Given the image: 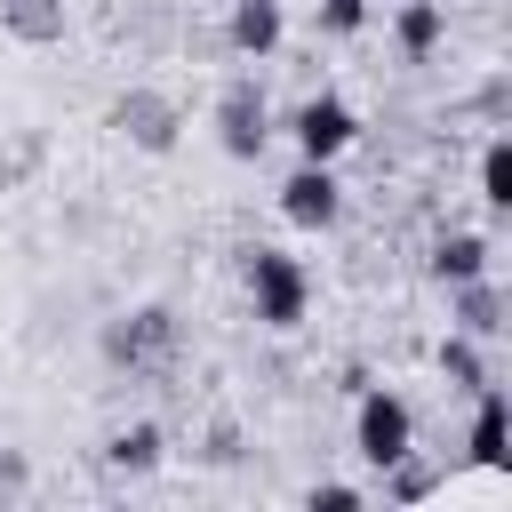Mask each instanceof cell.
Segmentation results:
<instances>
[{
  "mask_svg": "<svg viewBox=\"0 0 512 512\" xmlns=\"http://www.w3.org/2000/svg\"><path fill=\"white\" fill-rule=\"evenodd\" d=\"M240 256H248V304H256V320L264 328H304V312H312L304 264L280 256V248H240Z\"/></svg>",
  "mask_w": 512,
  "mask_h": 512,
  "instance_id": "obj_1",
  "label": "cell"
},
{
  "mask_svg": "<svg viewBox=\"0 0 512 512\" xmlns=\"http://www.w3.org/2000/svg\"><path fill=\"white\" fill-rule=\"evenodd\" d=\"M352 448H360V464H368V472L400 464V456L416 448V408H408L400 392H384V384H360V408H352Z\"/></svg>",
  "mask_w": 512,
  "mask_h": 512,
  "instance_id": "obj_2",
  "label": "cell"
},
{
  "mask_svg": "<svg viewBox=\"0 0 512 512\" xmlns=\"http://www.w3.org/2000/svg\"><path fill=\"white\" fill-rule=\"evenodd\" d=\"M104 360L128 368V376L168 368V360H176V312H168V304H136V312H120V320H104Z\"/></svg>",
  "mask_w": 512,
  "mask_h": 512,
  "instance_id": "obj_3",
  "label": "cell"
},
{
  "mask_svg": "<svg viewBox=\"0 0 512 512\" xmlns=\"http://www.w3.org/2000/svg\"><path fill=\"white\" fill-rule=\"evenodd\" d=\"M104 128L112 136H128L136 152H176V136H184V112H176V96H160V88H120L112 96V112H104Z\"/></svg>",
  "mask_w": 512,
  "mask_h": 512,
  "instance_id": "obj_4",
  "label": "cell"
},
{
  "mask_svg": "<svg viewBox=\"0 0 512 512\" xmlns=\"http://www.w3.org/2000/svg\"><path fill=\"white\" fill-rule=\"evenodd\" d=\"M288 136H296V160H344L360 144V112L344 96H304L288 112Z\"/></svg>",
  "mask_w": 512,
  "mask_h": 512,
  "instance_id": "obj_5",
  "label": "cell"
},
{
  "mask_svg": "<svg viewBox=\"0 0 512 512\" xmlns=\"http://www.w3.org/2000/svg\"><path fill=\"white\" fill-rule=\"evenodd\" d=\"M208 128H216V144H224L232 160H256V152L272 144V104H264V88H256V80H232V88L216 96Z\"/></svg>",
  "mask_w": 512,
  "mask_h": 512,
  "instance_id": "obj_6",
  "label": "cell"
},
{
  "mask_svg": "<svg viewBox=\"0 0 512 512\" xmlns=\"http://www.w3.org/2000/svg\"><path fill=\"white\" fill-rule=\"evenodd\" d=\"M280 216L296 232H328L344 216V184H336V160H296L288 184H280Z\"/></svg>",
  "mask_w": 512,
  "mask_h": 512,
  "instance_id": "obj_7",
  "label": "cell"
},
{
  "mask_svg": "<svg viewBox=\"0 0 512 512\" xmlns=\"http://www.w3.org/2000/svg\"><path fill=\"white\" fill-rule=\"evenodd\" d=\"M224 40H232V56H256V64H264V56L288 40V8H280V0H232Z\"/></svg>",
  "mask_w": 512,
  "mask_h": 512,
  "instance_id": "obj_8",
  "label": "cell"
},
{
  "mask_svg": "<svg viewBox=\"0 0 512 512\" xmlns=\"http://www.w3.org/2000/svg\"><path fill=\"white\" fill-rule=\"evenodd\" d=\"M0 32L24 40V48H56L72 32V8L64 0H0Z\"/></svg>",
  "mask_w": 512,
  "mask_h": 512,
  "instance_id": "obj_9",
  "label": "cell"
},
{
  "mask_svg": "<svg viewBox=\"0 0 512 512\" xmlns=\"http://www.w3.org/2000/svg\"><path fill=\"white\" fill-rule=\"evenodd\" d=\"M448 312H456V328L464 336H504V296H496V280L480 272V280H464V288H448Z\"/></svg>",
  "mask_w": 512,
  "mask_h": 512,
  "instance_id": "obj_10",
  "label": "cell"
},
{
  "mask_svg": "<svg viewBox=\"0 0 512 512\" xmlns=\"http://www.w3.org/2000/svg\"><path fill=\"white\" fill-rule=\"evenodd\" d=\"M160 456H168V432H160V424H120V432L104 440V464H112V472H128V480L160 472Z\"/></svg>",
  "mask_w": 512,
  "mask_h": 512,
  "instance_id": "obj_11",
  "label": "cell"
},
{
  "mask_svg": "<svg viewBox=\"0 0 512 512\" xmlns=\"http://www.w3.org/2000/svg\"><path fill=\"white\" fill-rule=\"evenodd\" d=\"M488 256H496V248H488L480 232H448V240H432V280H440V288H464V280L488 272Z\"/></svg>",
  "mask_w": 512,
  "mask_h": 512,
  "instance_id": "obj_12",
  "label": "cell"
},
{
  "mask_svg": "<svg viewBox=\"0 0 512 512\" xmlns=\"http://www.w3.org/2000/svg\"><path fill=\"white\" fill-rule=\"evenodd\" d=\"M392 40H400V56H432L440 40H448V16H440V0H400V16H392Z\"/></svg>",
  "mask_w": 512,
  "mask_h": 512,
  "instance_id": "obj_13",
  "label": "cell"
},
{
  "mask_svg": "<svg viewBox=\"0 0 512 512\" xmlns=\"http://www.w3.org/2000/svg\"><path fill=\"white\" fill-rule=\"evenodd\" d=\"M440 376H448V392H480V384H496L488 360H480V336H464V328L440 336Z\"/></svg>",
  "mask_w": 512,
  "mask_h": 512,
  "instance_id": "obj_14",
  "label": "cell"
},
{
  "mask_svg": "<svg viewBox=\"0 0 512 512\" xmlns=\"http://www.w3.org/2000/svg\"><path fill=\"white\" fill-rule=\"evenodd\" d=\"M472 464H504V392L496 384H480L472 392Z\"/></svg>",
  "mask_w": 512,
  "mask_h": 512,
  "instance_id": "obj_15",
  "label": "cell"
},
{
  "mask_svg": "<svg viewBox=\"0 0 512 512\" xmlns=\"http://www.w3.org/2000/svg\"><path fill=\"white\" fill-rule=\"evenodd\" d=\"M40 160H48V136H40V128H16V136L0 144V192H16L24 176H40Z\"/></svg>",
  "mask_w": 512,
  "mask_h": 512,
  "instance_id": "obj_16",
  "label": "cell"
},
{
  "mask_svg": "<svg viewBox=\"0 0 512 512\" xmlns=\"http://www.w3.org/2000/svg\"><path fill=\"white\" fill-rule=\"evenodd\" d=\"M480 200L488 208H512V136H488L480 144Z\"/></svg>",
  "mask_w": 512,
  "mask_h": 512,
  "instance_id": "obj_17",
  "label": "cell"
},
{
  "mask_svg": "<svg viewBox=\"0 0 512 512\" xmlns=\"http://www.w3.org/2000/svg\"><path fill=\"white\" fill-rule=\"evenodd\" d=\"M432 488H440V472H432V464H416V448H408L400 464H384V496H392V504H424Z\"/></svg>",
  "mask_w": 512,
  "mask_h": 512,
  "instance_id": "obj_18",
  "label": "cell"
},
{
  "mask_svg": "<svg viewBox=\"0 0 512 512\" xmlns=\"http://www.w3.org/2000/svg\"><path fill=\"white\" fill-rule=\"evenodd\" d=\"M368 24V0H320V32H336V40H352Z\"/></svg>",
  "mask_w": 512,
  "mask_h": 512,
  "instance_id": "obj_19",
  "label": "cell"
},
{
  "mask_svg": "<svg viewBox=\"0 0 512 512\" xmlns=\"http://www.w3.org/2000/svg\"><path fill=\"white\" fill-rule=\"evenodd\" d=\"M304 504H312V512H352V504H360V488H344V480H320Z\"/></svg>",
  "mask_w": 512,
  "mask_h": 512,
  "instance_id": "obj_20",
  "label": "cell"
},
{
  "mask_svg": "<svg viewBox=\"0 0 512 512\" xmlns=\"http://www.w3.org/2000/svg\"><path fill=\"white\" fill-rule=\"evenodd\" d=\"M200 456H208V464H232V456H240V448H232V424H216V432H208V448H200Z\"/></svg>",
  "mask_w": 512,
  "mask_h": 512,
  "instance_id": "obj_21",
  "label": "cell"
},
{
  "mask_svg": "<svg viewBox=\"0 0 512 512\" xmlns=\"http://www.w3.org/2000/svg\"><path fill=\"white\" fill-rule=\"evenodd\" d=\"M24 480H32V464H24L16 448H0V488H24Z\"/></svg>",
  "mask_w": 512,
  "mask_h": 512,
  "instance_id": "obj_22",
  "label": "cell"
}]
</instances>
